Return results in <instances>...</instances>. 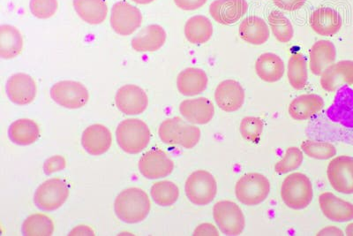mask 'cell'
Segmentation results:
<instances>
[{
	"mask_svg": "<svg viewBox=\"0 0 353 236\" xmlns=\"http://www.w3.org/2000/svg\"><path fill=\"white\" fill-rule=\"evenodd\" d=\"M166 39L165 28L159 24H151L132 37L131 46L135 52H154L165 46Z\"/></svg>",
	"mask_w": 353,
	"mask_h": 236,
	"instance_id": "obj_20",
	"label": "cell"
},
{
	"mask_svg": "<svg viewBox=\"0 0 353 236\" xmlns=\"http://www.w3.org/2000/svg\"><path fill=\"white\" fill-rule=\"evenodd\" d=\"M150 195L157 206L169 207L173 206L178 201L179 190L174 182L161 181L153 184Z\"/></svg>",
	"mask_w": 353,
	"mask_h": 236,
	"instance_id": "obj_34",
	"label": "cell"
},
{
	"mask_svg": "<svg viewBox=\"0 0 353 236\" xmlns=\"http://www.w3.org/2000/svg\"><path fill=\"white\" fill-rule=\"evenodd\" d=\"M151 203L149 196L139 188H129L118 195L114 202L116 216L128 224H137L149 216Z\"/></svg>",
	"mask_w": 353,
	"mask_h": 236,
	"instance_id": "obj_1",
	"label": "cell"
},
{
	"mask_svg": "<svg viewBox=\"0 0 353 236\" xmlns=\"http://www.w3.org/2000/svg\"><path fill=\"white\" fill-rule=\"evenodd\" d=\"M187 125L188 124L179 117L165 119L161 124L159 130L161 141L168 146H181Z\"/></svg>",
	"mask_w": 353,
	"mask_h": 236,
	"instance_id": "obj_32",
	"label": "cell"
},
{
	"mask_svg": "<svg viewBox=\"0 0 353 236\" xmlns=\"http://www.w3.org/2000/svg\"><path fill=\"white\" fill-rule=\"evenodd\" d=\"M143 14L137 6L127 1L117 2L110 12V26L119 36L134 34L143 23Z\"/></svg>",
	"mask_w": 353,
	"mask_h": 236,
	"instance_id": "obj_9",
	"label": "cell"
},
{
	"mask_svg": "<svg viewBox=\"0 0 353 236\" xmlns=\"http://www.w3.org/2000/svg\"><path fill=\"white\" fill-rule=\"evenodd\" d=\"M6 94L8 99L18 106L30 105L36 99V81L30 75L17 73L11 75L6 81Z\"/></svg>",
	"mask_w": 353,
	"mask_h": 236,
	"instance_id": "obj_13",
	"label": "cell"
},
{
	"mask_svg": "<svg viewBox=\"0 0 353 236\" xmlns=\"http://www.w3.org/2000/svg\"><path fill=\"white\" fill-rule=\"evenodd\" d=\"M336 59V50L332 42L320 40L315 43L309 52V68L317 77L323 75Z\"/></svg>",
	"mask_w": 353,
	"mask_h": 236,
	"instance_id": "obj_23",
	"label": "cell"
},
{
	"mask_svg": "<svg viewBox=\"0 0 353 236\" xmlns=\"http://www.w3.org/2000/svg\"><path fill=\"white\" fill-rule=\"evenodd\" d=\"M132 1L139 5H149L154 2V0H132Z\"/></svg>",
	"mask_w": 353,
	"mask_h": 236,
	"instance_id": "obj_46",
	"label": "cell"
},
{
	"mask_svg": "<svg viewBox=\"0 0 353 236\" xmlns=\"http://www.w3.org/2000/svg\"><path fill=\"white\" fill-rule=\"evenodd\" d=\"M22 234L27 236H49L54 232L52 219L42 213L32 214L24 220Z\"/></svg>",
	"mask_w": 353,
	"mask_h": 236,
	"instance_id": "obj_33",
	"label": "cell"
},
{
	"mask_svg": "<svg viewBox=\"0 0 353 236\" xmlns=\"http://www.w3.org/2000/svg\"><path fill=\"white\" fill-rule=\"evenodd\" d=\"M208 0H174L175 5L184 11H194L203 8Z\"/></svg>",
	"mask_w": 353,
	"mask_h": 236,
	"instance_id": "obj_42",
	"label": "cell"
},
{
	"mask_svg": "<svg viewBox=\"0 0 353 236\" xmlns=\"http://www.w3.org/2000/svg\"><path fill=\"white\" fill-rule=\"evenodd\" d=\"M273 1L277 8L282 10L293 12L301 9L307 0H273Z\"/></svg>",
	"mask_w": 353,
	"mask_h": 236,
	"instance_id": "obj_41",
	"label": "cell"
},
{
	"mask_svg": "<svg viewBox=\"0 0 353 236\" xmlns=\"http://www.w3.org/2000/svg\"><path fill=\"white\" fill-rule=\"evenodd\" d=\"M264 124L263 119L258 117H245L239 125V132L242 137L248 141L256 144L260 141L263 133Z\"/></svg>",
	"mask_w": 353,
	"mask_h": 236,
	"instance_id": "obj_38",
	"label": "cell"
},
{
	"mask_svg": "<svg viewBox=\"0 0 353 236\" xmlns=\"http://www.w3.org/2000/svg\"><path fill=\"white\" fill-rule=\"evenodd\" d=\"M317 235H343V232L341 229L336 228V226H326L323 230L318 233Z\"/></svg>",
	"mask_w": 353,
	"mask_h": 236,
	"instance_id": "obj_45",
	"label": "cell"
},
{
	"mask_svg": "<svg viewBox=\"0 0 353 236\" xmlns=\"http://www.w3.org/2000/svg\"><path fill=\"white\" fill-rule=\"evenodd\" d=\"M194 235H211L219 236V231L215 226L210 224V223H203L198 226L194 231Z\"/></svg>",
	"mask_w": 353,
	"mask_h": 236,
	"instance_id": "obj_43",
	"label": "cell"
},
{
	"mask_svg": "<svg viewBox=\"0 0 353 236\" xmlns=\"http://www.w3.org/2000/svg\"><path fill=\"white\" fill-rule=\"evenodd\" d=\"M184 33L189 43L203 45L213 36V25L210 19L204 15H195L185 23Z\"/></svg>",
	"mask_w": 353,
	"mask_h": 236,
	"instance_id": "obj_30",
	"label": "cell"
},
{
	"mask_svg": "<svg viewBox=\"0 0 353 236\" xmlns=\"http://www.w3.org/2000/svg\"><path fill=\"white\" fill-rule=\"evenodd\" d=\"M345 233L346 235L353 236V223L346 226Z\"/></svg>",
	"mask_w": 353,
	"mask_h": 236,
	"instance_id": "obj_47",
	"label": "cell"
},
{
	"mask_svg": "<svg viewBox=\"0 0 353 236\" xmlns=\"http://www.w3.org/2000/svg\"><path fill=\"white\" fill-rule=\"evenodd\" d=\"M119 146L128 154H138L149 146L151 133L149 126L139 119H125L116 130Z\"/></svg>",
	"mask_w": 353,
	"mask_h": 236,
	"instance_id": "obj_2",
	"label": "cell"
},
{
	"mask_svg": "<svg viewBox=\"0 0 353 236\" xmlns=\"http://www.w3.org/2000/svg\"><path fill=\"white\" fill-rule=\"evenodd\" d=\"M309 23L315 33L323 37L336 35L343 26L339 12L330 8H320L312 12Z\"/></svg>",
	"mask_w": 353,
	"mask_h": 236,
	"instance_id": "obj_21",
	"label": "cell"
},
{
	"mask_svg": "<svg viewBox=\"0 0 353 236\" xmlns=\"http://www.w3.org/2000/svg\"><path fill=\"white\" fill-rule=\"evenodd\" d=\"M245 94L244 88L233 79L221 81L215 91L217 106L225 112L239 111L244 106Z\"/></svg>",
	"mask_w": 353,
	"mask_h": 236,
	"instance_id": "obj_14",
	"label": "cell"
},
{
	"mask_svg": "<svg viewBox=\"0 0 353 236\" xmlns=\"http://www.w3.org/2000/svg\"><path fill=\"white\" fill-rule=\"evenodd\" d=\"M209 78L203 69L188 68L176 77V88L179 93L185 97L200 95L206 90Z\"/></svg>",
	"mask_w": 353,
	"mask_h": 236,
	"instance_id": "obj_22",
	"label": "cell"
},
{
	"mask_svg": "<svg viewBox=\"0 0 353 236\" xmlns=\"http://www.w3.org/2000/svg\"><path fill=\"white\" fill-rule=\"evenodd\" d=\"M239 36L241 39L253 46H261L270 39L269 27L263 19L251 15L242 21L239 25Z\"/></svg>",
	"mask_w": 353,
	"mask_h": 236,
	"instance_id": "obj_26",
	"label": "cell"
},
{
	"mask_svg": "<svg viewBox=\"0 0 353 236\" xmlns=\"http://www.w3.org/2000/svg\"><path fill=\"white\" fill-rule=\"evenodd\" d=\"M321 212L333 222H348L353 219V204L342 199L331 192H323L319 197Z\"/></svg>",
	"mask_w": 353,
	"mask_h": 236,
	"instance_id": "obj_19",
	"label": "cell"
},
{
	"mask_svg": "<svg viewBox=\"0 0 353 236\" xmlns=\"http://www.w3.org/2000/svg\"><path fill=\"white\" fill-rule=\"evenodd\" d=\"M185 195L195 206L210 204L217 194L215 177L206 170H197L188 176L185 184Z\"/></svg>",
	"mask_w": 353,
	"mask_h": 236,
	"instance_id": "obj_5",
	"label": "cell"
},
{
	"mask_svg": "<svg viewBox=\"0 0 353 236\" xmlns=\"http://www.w3.org/2000/svg\"><path fill=\"white\" fill-rule=\"evenodd\" d=\"M213 218L221 233L228 236L241 235L245 219L241 207L230 200H221L213 207Z\"/></svg>",
	"mask_w": 353,
	"mask_h": 236,
	"instance_id": "obj_7",
	"label": "cell"
},
{
	"mask_svg": "<svg viewBox=\"0 0 353 236\" xmlns=\"http://www.w3.org/2000/svg\"><path fill=\"white\" fill-rule=\"evenodd\" d=\"M8 135L12 143L21 146H31L40 137L39 125L32 119H20L9 127Z\"/></svg>",
	"mask_w": 353,
	"mask_h": 236,
	"instance_id": "obj_29",
	"label": "cell"
},
{
	"mask_svg": "<svg viewBox=\"0 0 353 236\" xmlns=\"http://www.w3.org/2000/svg\"><path fill=\"white\" fill-rule=\"evenodd\" d=\"M69 235H94V233L90 226H78L72 229Z\"/></svg>",
	"mask_w": 353,
	"mask_h": 236,
	"instance_id": "obj_44",
	"label": "cell"
},
{
	"mask_svg": "<svg viewBox=\"0 0 353 236\" xmlns=\"http://www.w3.org/2000/svg\"><path fill=\"white\" fill-rule=\"evenodd\" d=\"M65 168V160L61 156H53L47 159L43 165L44 173L52 175L53 173L61 171Z\"/></svg>",
	"mask_w": 353,
	"mask_h": 236,
	"instance_id": "obj_40",
	"label": "cell"
},
{
	"mask_svg": "<svg viewBox=\"0 0 353 236\" xmlns=\"http://www.w3.org/2000/svg\"><path fill=\"white\" fill-rule=\"evenodd\" d=\"M323 97L316 94H304L293 99L289 106V115L295 121H305L323 108Z\"/></svg>",
	"mask_w": 353,
	"mask_h": 236,
	"instance_id": "obj_25",
	"label": "cell"
},
{
	"mask_svg": "<svg viewBox=\"0 0 353 236\" xmlns=\"http://www.w3.org/2000/svg\"><path fill=\"white\" fill-rule=\"evenodd\" d=\"M281 197L289 208L296 210L307 208L314 197L310 179L301 173L289 175L283 181Z\"/></svg>",
	"mask_w": 353,
	"mask_h": 236,
	"instance_id": "obj_3",
	"label": "cell"
},
{
	"mask_svg": "<svg viewBox=\"0 0 353 236\" xmlns=\"http://www.w3.org/2000/svg\"><path fill=\"white\" fill-rule=\"evenodd\" d=\"M72 5L78 17L88 24L103 23L108 14L105 0H74Z\"/></svg>",
	"mask_w": 353,
	"mask_h": 236,
	"instance_id": "obj_27",
	"label": "cell"
},
{
	"mask_svg": "<svg viewBox=\"0 0 353 236\" xmlns=\"http://www.w3.org/2000/svg\"><path fill=\"white\" fill-rule=\"evenodd\" d=\"M23 49V37L17 28L4 24L0 27V57L12 59L21 55Z\"/></svg>",
	"mask_w": 353,
	"mask_h": 236,
	"instance_id": "obj_28",
	"label": "cell"
},
{
	"mask_svg": "<svg viewBox=\"0 0 353 236\" xmlns=\"http://www.w3.org/2000/svg\"><path fill=\"white\" fill-rule=\"evenodd\" d=\"M303 153L298 147H289L285 156L276 164L275 171L279 175H285L294 171L303 162Z\"/></svg>",
	"mask_w": 353,
	"mask_h": 236,
	"instance_id": "obj_37",
	"label": "cell"
},
{
	"mask_svg": "<svg viewBox=\"0 0 353 236\" xmlns=\"http://www.w3.org/2000/svg\"><path fill=\"white\" fill-rule=\"evenodd\" d=\"M69 197V187L65 181L52 178L43 182L34 195V203L37 208L52 212L64 206Z\"/></svg>",
	"mask_w": 353,
	"mask_h": 236,
	"instance_id": "obj_6",
	"label": "cell"
},
{
	"mask_svg": "<svg viewBox=\"0 0 353 236\" xmlns=\"http://www.w3.org/2000/svg\"><path fill=\"white\" fill-rule=\"evenodd\" d=\"M301 149L311 159L327 160L336 156V149L327 141L307 140L301 144Z\"/></svg>",
	"mask_w": 353,
	"mask_h": 236,
	"instance_id": "obj_36",
	"label": "cell"
},
{
	"mask_svg": "<svg viewBox=\"0 0 353 236\" xmlns=\"http://www.w3.org/2000/svg\"><path fill=\"white\" fill-rule=\"evenodd\" d=\"M254 68L258 77L269 83L281 80L285 71L283 59L272 52L260 55L255 62Z\"/></svg>",
	"mask_w": 353,
	"mask_h": 236,
	"instance_id": "obj_24",
	"label": "cell"
},
{
	"mask_svg": "<svg viewBox=\"0 0 353 236\" xmlns=\"http://www.w3.org/2000/svg\"><path fill=\"white\" fill-rule=\"evenodd\" d=\"M269 179L258 173L241 176L235 185V195L242 204L255 206L263 203L270 193Z\"/></svg>",
	"mask_w": 353,
	"mask_h": 236,
	"instance_id": "obj_4",
	"label": "cell"
},
{
	"mask_svg": "<svg viewBox=\"0 0 353 236\" xmlns=\"http://www.w3.org/2000/svg\"><path fill=\"white\" fill-rule=\"evenodd\" d=\"M112 135L109 128L102 124H94L83 131L81 146L92 156H100L110 150Z\"/></svg>",
	"mask_w": 353,
	"mask_h": 236,
	"instance_id": "obj_18",
	"label": "cell"
},
{
	"mask_svg": "<svg viewBox=\"0 0 353 236\" xmlns=\"http://www.w3.org/2000/svg\"><path fill=\"white\" fill-rule=\"evenodd\" d=\"M327 176L334 190L342 194H353V157L339 156L331 160Z\"/></svg>",
	"mask_w": 353,
	"mask_h": 236,
	"instance_id": "obj_10",
	"label": "cell"
},
{
	"mask_svg": "<svg viewBox=\"0 0 353 236\" xmlns=\"http://www.w3.org/2000/svg\"><path fill=\"white\" fill-rule=\"evenodd\" d=\"M138 166L145 178L157 180L171 175L174 169V162L163 150L153 149L143 154L139 160Z\"/></svg>",
	"mask_w": 353,
	"mask_h": 236,
	"instance_id": "obj_11",
	"label": "cell"
},
{
	"mask_svg": "<svg viewBox=\"0 0 353 236\" xmlns=\"http://www.w3.org/2000/svg\"><path fill=\"white\" fill-rule=\"evenodd\" d=\"M179 112L191 124L206 125L212 121L215 107L206 97H196L182 101L179 105Z\"/></svg>",
	"mask_w": 353,
	"mask_h": 236,
	"instance_id": "obj_17",
	"label": "cell"
},
{
	"mask_svg": "<svg viewBox=\"0 0 353 236\" xmlns=\"http://www.w3.org/2000/svg\"><path fill=\"white\" fill-rule=\"evenodd\" d=\"M30 8L34 17L50 19L56 14L59 8L58 0H30Z\"/></svg>",
	"mask_w": 353,
	"mask_h": 236,
	"instance_id": "obj_39",
	"label": "cell"
},
{
	"mask_svg": "<svg viewBox=\"0 0 353 236\" xmlns=\"http://www.w3.org/2000/svg\"><path fill=\"white\" fill-rule=\"evenodd\" d=\"M117 108L125 115H139L146 111L149 97L141 87L134 84L119 88L115 96Z\"/></svg>",
	"mask_w": 353,
	"mask_h": 236,
	"instance_id": "obj_12",
	"label": "cell"
},
{
	"mask_svg": "<svg viewBox=\"0 0 353 236\" xmlns=\"http://www.w3.org/2000/svg\"><path fill=\"white\" fill-rule=\"evenodd\" d=\"M321 86L327 92L353 84V61H342L330 66L321 75Z\"/></svg>",
	"mask_w": 353,
	"mask_h": 236,
	"instance_id": "obj_15",
	"label": "cell"
},
{
	"mask_svg": "<svg viewBox=\"0 0 353 236\" xmlns=\"http://www.w3.org/2000/svg\"><path fill=\"white\" fill-rule=\"evenodd\" d=\"M271 30L280 43H288L293 37V27L289 19L282 12L274 10L268 17Z\"/></svg>",
	"mask_w": 353,
	"mask_h": 236,
	"instance_id": "obj_35",
	"label": "cell"
},
{
	"mask_svg": "<svg viewBox=\"0 0 353 236\" xmlns=\"http://www.w3.org/2000/svg\"><path fill=\"white\" fill-rule=\"evenodd\" d=\"M50 94L53 101L66 109L83 108L90 100L87 88L75 81H58L53 85Z\"/></svg>",
	"mask_w": 353,
	"mask_h": 236,
	"instance_id": "obj_8",
	"label": "cell"
},
{
	"mask_svg": "<svg viewBox=\"0 0 353 236\" xmlns=\"http://www.w3.org/2000/svg\"><path fill=\"white\" fill-rule=\"evenodd\" d=\"M248 10L247 0H215L210 6L211 17L217 23L222 25L237 23Z\"/></svg>",
	"mask_w": 353,
	"mask_h": 236,
	"instance_id": "obj_16",
	"label": "cell"
},
{
	"mask_svg": "<svg viewBox=\"0 0 353 236\" xmlns=\"http://www.w3.org/2000/svg\"><path fill=\"white\" fill-rule=\"evenodd\" d=\"M288 80L295 90H303L307 84V62L303 55L294 53L288 62Z\"/></svg>",
	"mask_w": 353,
	"mask_h": 236,
	"instance_id": "obj_31",
	"label": "cell"
}]
</instances>
